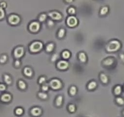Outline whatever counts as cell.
<instances>
[{"instance_id":"cell-44","label":"cell","mask_w":124,"mask_h":117,"mask_svg":"<svg viewBox=\"0 0 124 117\" xmlns=\"http://www.w3.org/2000/svg\"><path fill=\"white\" fill-rule=\"evenodd\" d=\"M123 89H124V87H123Z\"/></svg>"},{"instance_id":"cell-32","label":"cell","mask_w":124,"mask_h":117,"mask_svg":"<svg viewBox=\"0 0 124 117\" xmlns=\"http://www.w3.org/2000/svg\"><path fill=\"white\" fill-rule=\"evenodd\" d=\"M7 58H8V57H7V56H6V55H3L1 57H0V62L1 63L6 62V61L7 60Z\"/></svg>"},{"instance_id":"cell-28","label":"cell","mask_w":124,"mask_h":117,"mask_svg":"<svg viewBox=\"0 0 124 117\" xmlns=\"http://www.w3.org/2000/svg\"><path fill=\"white\" fill-rule=\"evenodd\" d=\"M68 110L71 113H73L76 110V106L72 104H71L68 106Z\"/></svg>"},{"instance_id":"cell-30","label":"cell","mask_w":124,"mask_h":117,"mask_svg":"<svg viewBox=\"0 0 124 117\" xmlns=\"http://www.w3.org/2000/svg\"><path fill=\"white\" fill-rule=\"evenodd\" d=\"M4 15H5V13L3 10V8L0 6V20L3 19L4 17Z\"/></svg>"},{"instance_id":"cell-5","label":"cell","mask_w":124,"mask_h":117,"mask_svg":"<svg viewBox=\"0 0 124 117\" xmlns=\"http://www.w3.org/2000/svg\"><path fill=\"white\" fill-rule=\"evenodd\" d=\"M8 21H9V23L11 25H17L19 23L20 21V18L18 15H11L8 18Z\"/></svg>"},{"instance_id":"cell-21","label":"cell","mask_w":124,"mask_h":117,"mask_svg":"<svg viewBox=\"0 0 124 117\" xmlns=\"http://www.w3.org/2000/svg\"><path fill=\"white\" fill-rule=\"evenodd\" d=\"M38 96L40 98L42 99V100H46V99L48 98V96L46 93L43 92H39V94H38Z\"/></svg>"},{"instance_id":"cell-23","label":"cell","mask_w":124,"mask_h":117,"mask_svg":"<svg viewBox=\"0 0 124 117\" xmlns=\"http://www.w3.org/2000/svg\"><path fill=\"white\" fill-rule=\"evenodd\" d=\"M108 8L107 6H104L101 9V14L102 15H104L107 14L108 12Z\"/></svg>"},{"instance_id":"cell-6","label":"cell","mask_w":124,"mask_h":117,"mask_svg":"<svg viewBox=\"0 0 124 117\" xmlns=\"http://www.w3.org/2000/svg\"><path fill=\"white\" fill-rule=\"evenodd\" d=\"M66 23L70 27H74L77 25V20L75 17L70 16L68 18Z\"/></svg>"},{"instance_id":"cell-41","label":"cell","mask_w":124,"mask_h":117,"mask_svg":"<svg viewBox=\"0 0 124 117\" xmlns=\"http://www.w3.org/2000/svg\"><path fill=\"white\" fill-rule=\"evenodd\" d=\"M15 66L16 67H19L20 65V62L19 61V60H16V61H15Z\"/></svg>"},{"instance_id":"cell-12","label":"cell","mask_w":124,"mask_h":117,"mask_svg":"<svg viewBox=\"0 0 124 117\" xmlns=\"http://www.w3.org/2000/svg\"><path fill=\"white\" fill-rule=\"evenodd\" d=\"M114 63V58H112V57H109V58H107L103 61V64L104 65L106 66H111V65H113Z\"/></svg>"},{"instance_id":"cell-35","label":"cell","mask_w":124,"mask_h":117,"mask_svg":"<svg viewBox=\"0 0 124 117\" xmlns=\"http://www.w3.org/2000/svg\"><path fill=\"white\" fill-rule=\"evenodd\" d=\"M48 89H49V87H48V85H47V84L43 85L42 90H43V91H45V92L47 91V90H48Z\"/></svg>"},{"instance_id":"cell-13","label":"cell","mask_w":124,"mask_h":117,"mask_svg":"<svg viewBox=\"0 0 124 117\" xmlns=\"http://www.w3.org/2000/svg\"><path fill=\"white\" fill-rule=\"evenodd\" d=\"M12 97L11 95H9V94L5 93L4 95H3L1 97V100L3 102H9V101L11 100Z\"/></svg>"},{"instance_id":"cell-33","label":"cell","mask_w":124,"mask_h":117,"mask_svg":"<svg viewBox=\"0 0 124 117\" xmlns=\"http://www.w3.org/2000/svg\"><path fill=\"white\" fill-rule=\"evenodd\" d=\"M68 12L70 14H71V15H73L76 13V9L74 8H69L68 10Z\"/></svg>"},{"instance_id":"cell-18","label":"cell","mask_w":124,"mask_h":117,"mask_svg":"<svg viewBox=\"0 0 124 117\" xmlns=\"http://www.w3.org/2000/svg\"><path fill=\"white\" fill-rule=\"evenodd\" d=\"M97 87V84L94 81H91L90 83H89L88 85V88L89 90H93Z\"/></svg>"},{"instance_id":"cell-40","label":"cell","mask_w":124,"mask_h":117,"mask_svg":"<svg viewBox=\"0 0 124 117\" xmlns=\"http://www.w3.org/2000/svg\"><path fill=\"white\" fill-rule=\"evenodd\" d=\"M47 25H49V26H54V22L52 21V20H49L48 21H47Z\"/></svg>"},{"instance_id":"cell-27","label":"cell","mask_w":124,"mask_h":117,"mask_svg":"<svg viewBox=\"0 0 124 117\" xmlns=\"http://www.w3.org/2000/svg\"><path fill=\"white\" fill-rule=\"evenodd\" d=\"M23 109L22 108H20V107L16 109V110L15 111V114L17 115H21L23 113Z\"/></svg>"},{"instance_id":"cell-43","label":"cell","mask_w":124,"mask_h":117,"mask_svg":"<svg viewBox=\"0 0 124 117\" xmlns=\"http://www.w3.org/2000/svg\"><path fill=\"white\" fill-rule=\"evenodd\" d=\"M122 115L124 117V110H123L122 112Z\"/></svg>"},{"instance_id":"cell-26","label":"cell","mask_w":124,"mask_h":117,"mask_svg":"<svg viewBox=\"0 0 124 117\" xmlns=\"http://www.w3.org/2000/svg\"><path fill=\"white\" fill-rule=\"evenodd\" d=\"M62 57L65 59L68 58L70 57V52L68 51H64L62 52Z\"/></svg>"},{"instance_id":"cell-29","label":"cell","mask_w":124,"mask_h":117,"mask_svg":"<svg viewBox=\"0 0 124 117\" xmlns=\"http://www.w3.org/2000/svg\"><path fill=\"white\" fill-rule=\"evenodd\" d=\"M65 31L63 29H60L59 31H58V36L60 38H62L64 36V35H65Z\"/></svg>"},{"instance_id":"cell-39","label":"cell","mask_w":124,"mask_h":117,"mask_svg":"<svg viewBox=\"0 0 124 117\" xmlns=\"http://www.w3.org/2000/svg\"><path fill=\"white\" fill-rule=\"evenodd\" d=\"M0 6L2 8H5L6 7V3L5 2H1L0 3Z\"/></svg>"},{"instance_id":"cell-19","label":"cell","mask_w":124,"mask_h":117,"mask_svg":"<svg viewBox=\"0 0 124 117\" xmlns=\"http://www.w3.org/2000/svg\"><path fill=\"white\" fill-rule=\"evenodd\" d=\"M101 80L103 83L107 84L108 81V78L107 76H106L105 74L102 73L101 75Z\"/></svg>"},{"instance_id":"cell-20","label":"cell","mask_w":124,"mask_h":117,"mask_svg":"<svg viewBox=\"0 0 124 117\" xmlns=\"http://www.w3.org/2000/svg\"><path fill=\"white\" fill-rule=\"evenodd\" d=\"M76 92H77V89L75 86H72V87L70 88V93L71 96H74L76 94Z\"/></svg>"},{"instance_id":"cell-24","label":"cell","mask_w":124,"mask_h":117,"mask_svg":"<svg viewBox=\"0 0 124 117\" xmlns=\"http://www.w3.org/2000/svg\"><path fill=\"white\" fill-rule=\"evenodd\" d=\"M54 48V45L53 43H49L46 46V50L47 52H51L53 50Z\"/></svg>"},{"instance_id":"cell-31","label":"cell","mask_w":124,"mask_h":117,"mask_svg":"<svg viewBox=\"0 0 124 117\" xmlns=\"http://www.w3.org/2000/svg\"><path fill=\"white\" fill-rule=\"evenodd\" d=\"M46 17H47V16H46V14H42L40 15V17H39V20H40V21H44L46 19Z\"/></svg>"},{"instance_id":"cell-7","label":"cell","mask_w":124,"mask_h":117,"mask_svg":"<svg viewBox=\"0 0 124 117\" xmlns=\"http://www.w3.org/2000/svg\"><path fill=\"white\" fill-rule=\"evenodd\" d=\"M24 54V49L23 47H18L14 50V56L16 58H19Z\"/></svg>"},{"instance_id":"cell-4","label":"cell","mask_w":124,"mask_h":117,"mask_svg":"<svg viewBox=\"0 0 124 117\" xmlns=\"http://www.w3.org/2000/svg\"><path fill=\"white\" fill-rule=\"evenodd\" d=\"M40 24L39 23L36 22V21H34V22L31 23L29 25V30L31 31V32H32V33H36L40 29Z\"/></svg>"},{"instance_id":"cell-2","label":"cell","mask_w":124,"mask_h":117,"mask_svg":"<svg viewBox=\"0 0 124 117\" xmlns=\"http://www.w3.org/2000/svg\"><path fill=\"white\" fill-rule=\"evenodd\" d=\"M43 44L40 42H34L29 46L30 51L32 52H37L42 49Z\"/></svg>"},{"instance_id":"cell-14","label":"cell","mask_w":124,"mask_h":117,"mask_svg":"<svg viewBox=\"0 0 124 117\" xmlns=\"http://www.w3.org/2000/svg\"><path fill=\"white\" fill-rule=\"evenodd\" d=\"M24 74L26 75L27 77H31L32 75L33 72L31 68L29 67H26L24 69Z\"/></svg>"},{"instance_id":"cell-25","label":"cell","mask_w":124,"mask_h":117,"mask_svg":"<svg viewBox=\"0 0 124 117\" xmlns=\"http://www.w3.org/2000/svg\"><path fill=\"white\" fill-rule=\"evenodd\" d=\"M4 81H5V82H6L8 84H10L12 82V79L9 75H4Z\"/></svg>"},{"instance_id":"cell-38","label":"cell","mask_w":124,"mask_h":117,"mask_svg":"<svg viewBox=\"0 0 124 117\" xmlns=\"http://www.w3.org/2000/svg\"><path fill=\"white\" fill-rule=\"evenodd\" d=\"M6 89V86L4 84H0V91H4Z\"/></svg>"},{"instance_id":"cell-1","label":"cell","mask_w":124,"mask_h":117,"mask_svg":"<svg viewBox=\"0 0 124 117\" xmlns=\"http://www.w3.org/2000/svg\"><path fill=\"white\" fill-rule=\"evenodd\" d=\"M121 43L117 40H111L107 45L106 50L108 52H116L121 48Z\"/></svg>"},{"instance_id":"cell-3","label":"cell","mask_w":124,"mask_h":117,"mask_svg":"<svg viewBox=\"0 0 124 117\" xmlns=\"http://www.w3.org/2000/svg\"><path fill=\"white\" fill-rule=\"evenodd\" d=\"M50 86L54 90H58L62 87V83H61L60 81L58 79H54L51 80V82L49 83Z\"/></svg>"},{"instance_id":"cell-37","label":"cell","mask_w":124,"mask_h":117,"mask_svg":"<svg viewBox=\"0 0 124 117\" xmlns=\"http://www.w3.org/2000/svg\"><path fill=\"white\" fill-rule=\"evenodd\" d=\"M58 54H54L52 57V61H55V60L58 58Z\"/></svg>"},{"instance_id":"cell-42","label":"cell","mask_w":124,"mask_h":117,"mask_svg":"<svg viewBox=\"0 0 124 117\" xmlns=\"http://www.w3.org/2000/svg\"><path fill=\"white\" fill-rule=\"evenodd\" d=\"M67 3H71V2H72V1L73 0H65Z\"/></svg>"},{"instance_id":"cell-10","label":"cell","mask_w":124,"mask_h":117,"mask_svg":"<svg viewBox=\"0 0 124 117\" xmlns=\"http://www.w3.org/2000/svg\"><path fill=\"white\" fill-rule=\"evenodd\" d=\"M57 66L60 70H65L68 67V63L65 60H60L57 63Z\"/></svg>"},{"instance_id":"cell-9","label":"cell","mask_w":124,"mask_h":117,"mask_svg":"<svg viewBox=\"0 0 124 117\" xmlns=\"http://www.w3.org/2000/svg\"><path fill=\"white\" fill-rule=\"evenodd\" d=\"M49 16L55 20H60L62 18V15L57 12H51L49 13Z\"/></svg>"},{"instance_id":"cell-34","label":"cell","mask_w":124,"mask_h":117,"mask_svg":"<svg viewBox=\"0 0 124 117\" xmlns=\"http://www.w3.org/2000/svg\"><path fill=\"white\" fill-rule=\"evenodd\" d=\"M119 58L123 64H124V53H120L119 54Z\"/></svg>"},{"instance_id":"cell-17","label":"cell","mask_w":124,"mask_h":117,"mask_svg":"<svg viewBox=\"0 0 124 117\" xmlns=\"http://www.w3.org/2000/svg\"><path fill=\"white\" fill-rule=\"evenodd\" d=\"M78 58L82 62H85L86 60V57L84 52H80L78 55Z\"/></svg>"},{"instance_id":"cell-15","label":"cell","mask_w":124,"mask_h":117,"mask_svg":"<svg viewBox=\"0 0 124 117\" xmlns=\"http://www.w3.org/2000/svg\"><path fill=\"white\" fill-rule=\"evenodd\" d=\"M62 102H63V96H61V95H59L56 98L55 105L57 106H58V107H60V106H62Z\"/></svg>"},{"instance_id":"cell-16","label":"cell","mask_w":124,"mask_h":117,"mask_svg":"<svg viewBox=\"0 0 124 117\" xmlns=\"http://www.w3.org/2000/svg\"><path fill=\"white\" fill-rule=\"evenodd\" d=\"M116 102L117 104L119 106H124V98L120 97V96H117L116 98Z\"/></svg>"},{"instance_id":"cell-22","label":"cell","mask_w":124,"mask_h":117,"mask_svg":"<svg viewBox=\"0 0 124 117\" xmlns=\"http://www.w3.org/2000/svg\"><path fill=\"white\" fill-rule=\"evenodd\" d=\"M18 86L20 89H22V90H24L26 87V84H25V82H24V81H21V80L19 81Z\"/></svg>"},{"instance_id":"cell-36","label":"cell","mask_w":124,"mask_h":117,"mask_svg":"<svg viewBox=\"0 0 124 117\" xmlns=\"http://www.w3.org/2000/svg\"><path fill=\"white\" fill-rule=\"evenodd\" d=\"M46 81V78L45 77H41L39 79V83L40 84H43L45 83Z\"/></svg>"},{"instance_id":"cell-11","label":"cell","mask_w":124,"mask_h":117,"mask_svg":"<svg viewBox=\"0 0 124 117\" xmlns=\"http://www.w3.org/2000/svg\"><path fill=\"white\" fill-rule=\"evenodd\" d=\"M122 92V87L120 85H117L114 87V93L116 96H119Z\"/></svg>"},{"instance_id":"cell-8","label":"cell","mask_w":124,"mask_h":117,"mask_svg":"<svg viewBox=\"0 0 124 117\" xmlns=\"http://www.w3.org/2000/svg\"><path fill=\"white\" fill-rule=\"evenodd\" d=\"M41 113V109L39 107H34L31 110V114L34 117H39Z\"/></svg>"}]
</instances>
